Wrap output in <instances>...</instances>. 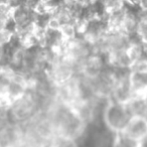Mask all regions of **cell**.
Wrapping results in <instances>:
<instances>
[{"mask_svg":"<svg viewBox=\"0 0 147 147\" xmlns=\"http://www.w3.org/2000/svg\"><path fill=\"white\" fill-rule=\"evenodd\" d=\"M106 65V61L103 59L101 53H92L79 63L78 73L85 80H94L104 71Z\"/></svg>","mask_w":147,"mask_h":147,"instance_id":"2","label":"cell"},{"mask_svg":"<svg viewBox=\"0 0 147 147\" xmlns=\"http://www.w3.org/2000/svg\"><path fill=\"white\" fill-rule=\"evenodd\" d=\"M123 1L127 7H131V8H136L139 4V0H123Z\"/></svg>","mask_w":147,"mask_h":147,"instance_id":"10","label":"cell"},{"mask_svg":"<svg viewBox=\"0 0 147 147\" xmlns=\"http://www.w3.org/2000/svg\"><path fill=\"white\" fill-rule=\"evenodd\" d=\"M144 141H138L125 135L124 133H116L112 147H143Z\"/></svg>","mask_w":147,"mask_h":147,"instance_id":"5","label":"cell"},{"mask_svg":"<svg viewBox=\"0 0 147 147\" xmlns=\"http://www.w3.org/2000/svg\"><path fill=\"white\" fill-rule=\"evenodd\" d=\"M138 8L142 11L147 12V0H139Z\"/></svg>","mask_w":147,"mask_h":147,"instance_id":"11","label":"cell"},{"mask_svg":"<svg viewBox=\"0 0 147 147\" xmlns=\"http://www.w3.org/2000/svg\"><path fill=\"white\" fill-rule=\"evenodd\" d=\"M122 133L138 141L147 139V117L142 115H132Z\"/></svg>","mask_w":147,"mask_h":147,"instance_id":"3","label":"cell"},{"mask_svg":"<svg viewBox=\"0 0 147 147\" xmlns=\"http://www.w3.org/2000/svg\"><path fill=\"white\" fill-rule=\"evenodd\" d=\"M61 24L63 23L61 22L59 18L55 15H51L47 20V30H51V31H59V28H61Z\"/></svg>","mask_w":147,"mask_h":147,"instance_id":"9","label":"cell"},{"mask_svg":"<svg viewBox=\"0 0 147 147\" xmlns=\"http://www.w3.org/2000/svg\"><path fill=\"white\" fill-rule=\"evenodd\" d=\"M59 34H61V38L67 42L71 41L73 39H75L76 37H78V32H77L76 26L74 23H63L59 30Z\"/></svg>","mask_w":147,"mask_h":147,"instance_id":"7","label":"cell"},{"mask_svg":"<svg viewBox=\"0 0 147 147\" xmlns=\"http://www.w3.org/2000/svg\"><path fill=\"white\" fill-rule=\"evenodd\" d=\"M130 71H134V73L138 74H146L147 75V57H142L139 59L131 65Z\"/></svg>","mask_w":147,"mask_h":147,"instance_id":"8","label":"cell"},{"mask_svg":"<svg viewBox=\"0 0 147 147\" xmlns=\"http://www.w3.org/2000/svg\"><path fill=\"white\" fill-rule=\"evenodd\" d=\"M131 116L132 115L126 104L117 102L113 99H109L103 113L105 124L115 134L122 132Z\"/></svg>","mask_w":147,"mask_h":147,"instance_id":"1","label":"cell"},{"mask_svg":"<svg viewBox=\"0 0 147 147\" xmlns=\"http://www.w3.org/2000/svg\"><path fill=\"white\" fill-rule=\"evenodd\" d=\"M61 1H63V2H67V1H69V0H61Z\"/></svg>","mask_w":147,"mask_h":147,"instance_id":"12","label":"cell"},{"mask_svg":"<svg viewBox=\"0 0 147 147\" xmlns=\"http://www.w3.org/2000/svg\"><path fill=\"white\" fill-rule=\"evenodd\" d=\"M138 22V7H136V8L127 7L126 14H125L120 30L128 36H133L136 34Z\"/></svg>","mask_w":147,"mask_h":147,"instance_id":"4","label":"cell"},{"mask_svg":"<svg viewBox=\"0 0 147 147\" xmlns=\"http://www.w3.org/2000/svg\"><path fill=\"white\" fill-rule=\"evenodd\" d=\"M47 147H78V144L76 139L61 136V135H55L53 138L49 141Z\"/></svg>","mask_w":147,"mask_h":147,"instance_id":"6","label":"cell"}]
</instances>
